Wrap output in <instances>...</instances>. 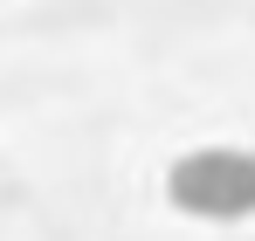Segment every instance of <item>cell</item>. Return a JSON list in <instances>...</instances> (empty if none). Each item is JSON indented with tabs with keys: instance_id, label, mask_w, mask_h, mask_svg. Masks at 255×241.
<instances>
[{
	"instance_id": "cell-1",
	"label": "cell",
	"mask_w": 255,
	"mask_h": 241,
	"mask_svg": "<svg viewBox=\"0 0 255 241\" xmlns=\"http://www.w3.org/2000/svg\"><path fill=\"white\" fill-rule=\"evenodd\" d=\"M166 200L193 221H249L255 214V152L242 145H193L166 172Z\"/></svg>"
}]
</instances>
